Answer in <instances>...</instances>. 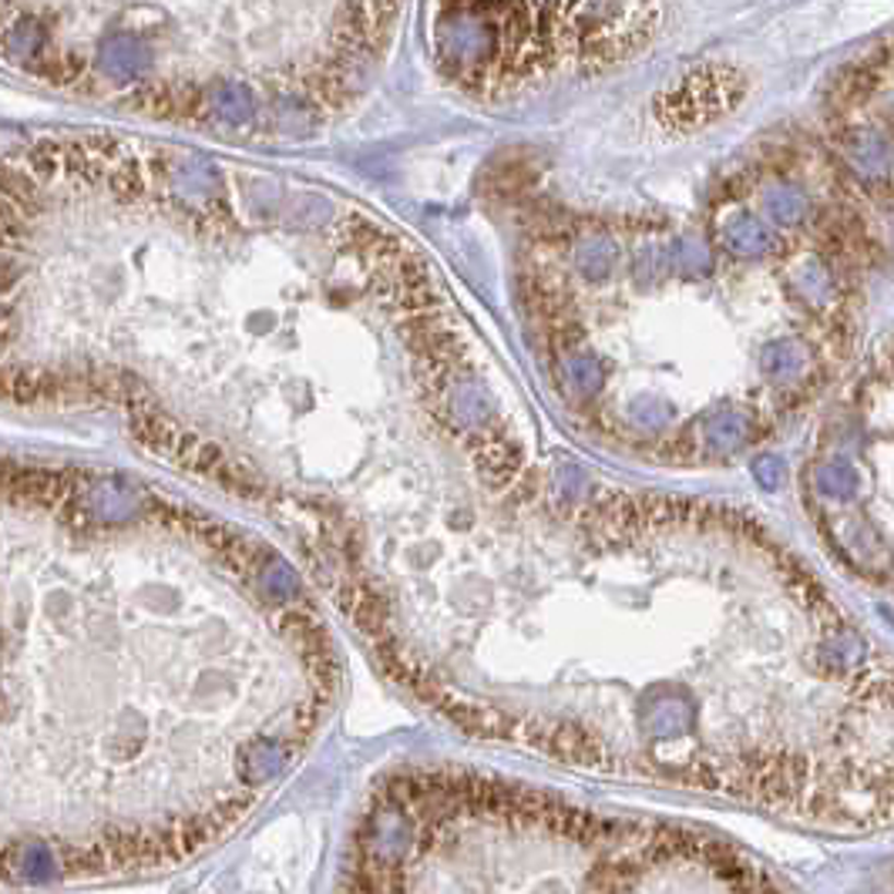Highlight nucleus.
Returning a JSON list of instances; mask_svg holds the SVG:
<instances>
[{
  "label": "nucleus",
  "instance_id": "2",
  "mask_svg": "<svg viewBox=\"0 0 894 894\" xmlns=\"http://www.w3.org/2000/svg\"><path fill=\"white\" fill-rule=\"evenodd\" d=\"M740 95H743L740 74H734L730 68H700L663 98V118L690 128L696 121L719 115L723 108H730Z\"/></svg>",
  "mask_w": 894,
  "mask_h": 894
},
{
  "label": "nucleus",
  "instance_id": "1",
  "mask_svg": "<svg viewBox=\"0 0 894 894\" xmlns=\"http://www.w3.org/2000/svg\"><path fill=\"white\" fill-rule=\"evenodd\" d=\"M192 515L102 467L0 454V887L208 844L168 794L216 676L186 659L199 632L168 579Z\"/></svg>",
  "mask_w": 894,
  "mask_h": 894
}]
</instances>
